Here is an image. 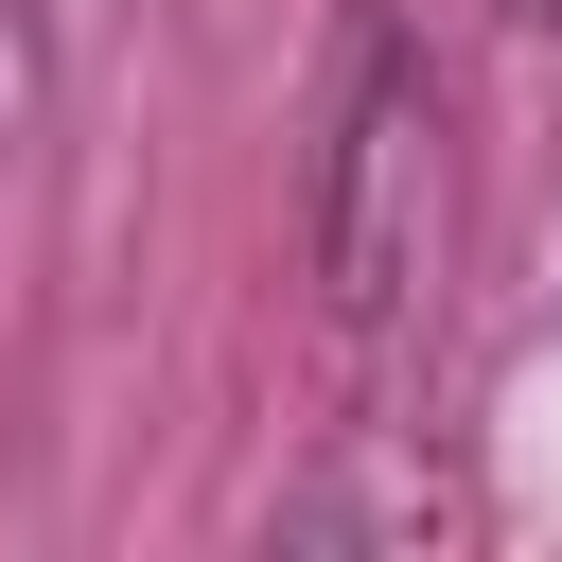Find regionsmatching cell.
<instances>
[{"label":"cell","mask_w":562,"mask_h":562,"mask_svg":"<svg viewBox=\"0 0 562 562\" xmlns=\"http://www.w3.org/2000/svg\"><path fill=\"white\" fill-rule=\"evenodd\" d=\"M439 246H457L439 70H422L404 18H369L351 70H334V123H316V299H334V334H404L439 299Z\"/></svg>","instance_id":"1"},{"label":"cell","mask_w":562,"mask_h":562,"mask_svg":"<svg viewBox=\"0 0 562 562\" xmlns=\"http://www.w3.org/2000/svg\"><path fill=\"white\" fill-rule=\"evenodd\" d=\"M35 105H53V0H0V158L35 140Z\"/></svg>","instance_id":"2"},{"label":"cell","mask_w":562,"mask_h":562,"mask_svg":"<svg viewBox=\"0 0 562 562\" xmlns=\"http://www.w3.org/2000/svg\"><path fill=\"white\" fill-rule=\"evenodd\" d=\"M509 18H527V35H562V0H509Z\"/></svg>","instance_id":"3"}]
</instances>
